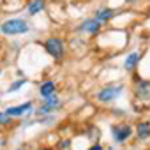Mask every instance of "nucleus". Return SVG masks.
<instances>
[{
    "mask_svg": "<svg viewBox=\"0 0 150 150\" xmlns=\"http://www.w3.org/2000/svg\"><path fill=\"white\" fill-rule=\"evenodd\" d=\"M6 35H18V34H27L30 30V25L25 21V20H20V18H13V20H7L2 27H0Z\"/></svg>",
    "mask_w": 150,
    "mask_h": 150,
    "instance_id": "obj_1",
    "label": "nucleus"
},
{
    "mask_svg": "<svg viewBox=\"0 0 150 150\" xmlns=\"http://www.w3.org/2000/svg\"><path fill=\"white\" fill-rule=\"evenodd\" d=\"M122 90H124L122 85H110V87H104L103 90L97 92V99H99L101 103L113 101V99H117V97L122 94Z\"/></svg>",
    "mask_w": 150,
    "mask_h": 150,
    "instance_id": "obj_2",
    "label": "nucleus"
},
{
    "mask_svg": "<svg viewBox=\"0 0 150 150\" xmlns=\"http://www.w3.org/2000/svg\"><path fill=\"white\" fill-rule=\"evenodd\" d=\"M44 48H46V51H48L53 58H62V55H64L62 41H60V39H57V37L48 39V41L44 42Z\"/></svg>",
    "mask_w": 150,
    "mask_h": 150,
    "instance_id": "obj_3",
    "label": "nucleus"
},
{
    "mask_svg": "<svg viewBox=\"0 0 150 150\" xmlns=\"http://www.w3.org/2000/svg\"><path fill=\"white\" fill-rule=\"evenodd\" d=\"M111 134H113V138H115V141L117 143H122V141H125L131 134H132V129H131V125H113L111 127Z\"/></svg>",
    "mask_w": 150,
    "mask_h": 150,
    "instance_id": "obj_4",
    "label": "nucleus"
},
{
    "mask_svg": "<svg viewBox=\"0 0 150 150\" xmlns=\"http://www.w3.org/2000/svg\"><path fill=\"white\" fill-rule=\"evenodd\" d=\"M57 106H60L58 97H57V96H48V97L44 99L42 106L37 110V115H48V113H50V111H53Z\"/></svg>",
    "mask_w": 150,
    "mask_h": 150,
    "instance_id": "obj_5",
    "label": "nucleus"
},
{
    "mask_svg": "<svg viewBox=\"0 0 150 150\" xmlns=\"http://www.w3.org/2000/svg\"><path fill=\"white\" fill-rule=\"evenodd\" d=\"M99 28H101V21H97L96 18H94V20H85V21L78 27V30L87 32V34H97Z\"/></svg>",
    "mask_w": 150,
    "mask_h": 150,
    "instance_id": "obj_6",
    "label": "nucleus"
},
{
    "mask_svg": "<svg viewBox=\"0 0 150 150\" xmlns=\"http://www.w3.org/2000/svg\"><path fill=\"white\" fill-rule=\"evenodd\" d=\"M30 108H32V103H25V104H21V106H11V108L6 110V115H7V117H21V115L27 113Z\"/></svg>",
    "mask_w": 150,
    "mask_h": 150,
    "instance_id": "obj_7",
    "label": "nucleus"
},
{
    "mask_svg": "<svg viewBox=\"0 0 150 150\" xmlns=\"http://www.w3.org/2000/svg\"><path fill=\"white\" fill-rule=\"evenodd\" d=\"M42 7H44V0H30L27 11H28L30 16H34V14H37L39 11H42Z\"/></svg>",
    "mask_w": 150,
    "mask_h": 150,
    "instance_id": "obj_8",
    "label": "nucleus"
},
{
    "mask_svg": "<svg viewBox=\"0 0 150 150\" xmlns=\"http://www.w3.org/2000/svg\"><path fill=\"white\" fill-rule=\"evenodd\" d=\"M139 62V55L138 53H131L127 58H125V62H124V67L127 69V71H131V69H134L136 67V64Z\"/></svg>",
    "mask_w": 150,
    "mask_h": 150,
    "instance_id": "obj_9",
    "label": "nucleus"
},
{
    "mask_svg": "<svg viewBox=\"0 0 150 150\" xmlns=\"http://www.w3.org/2000/svg\"><path fill=\"white\" fill-rule=\"evenodd\" d=\"M148 136H150V124L141 122V124L138 125V138H139V139H146Z\"/></svg>",
    "mask_w": 150,
    "mask_h": 150,
    "instance_id": "obj_10",
    "label": "nucleus"
},
{
    "mask_svg": "<svg viewBox=\"0 0 150 150\" xmlns=\"http://www.w3.org/2000/svg\"><path fill=\"white\" fill-rule=\"evenodd\" d=\"M113 14H115L113 9H101V11L96 13V20H97V21H106V20H110Z\"/></svg>",
    "mask_w": 150,
    "mask_h": 150,
    "instance_id": "obj_11",
    "label": "nucleus"
},
{
    "mask_svg": "<svg viewBox=\"0 0 150 150\" xmlns=\"http://www.w3.org/2000/svg\"><path fill=\"white\" fill-rule=\"evenodd\" d=\"M41 96L42 97H48V96H51L53 92H55V83L53 81H46L44 85H41Z\"/></svg>",
    "mask_w": 150,
    "mask_h": 150,
    "instance_id": "obj_12",
    "label": "nucleus"
},
{
    "mask_svg": "<svg viewBox=\"0 0 150 150\" xmlns=\"http://www.w3.org/2000/svg\"><path fill=\"white\" fill-rule=\"evenodd\" d=\"M23 85H25V80H20V81H14V83H13V85L9 87V90H7V92H16V90H20V88H21Z\"/></svg>",
    "mask_w": 150,
    "mask_h": 150,
    "instance_id": "obj_13",
    "label": "nucleus"
},
{
    "mask_svg": "<svg viewBox=\"0 0 150 150\" xmlns=\"http://www.w3.org/2000/svg\"><path fill=\"white\" fill-rule=\"evenodd\" d=\"M9 122V117L6 115V111H0V125H4Z\"/></svg>",
    "mask_w": 150,
    "mask_h": 150,
    "instance_id": "obj_14",
    "label": "nucleus"
},
{
    "mask_svg": "<svg viewBox=\"0 0 150 150\" xmlns=\"http://www.w3.org/2000/svg\"><path fill=\"white\" fill-rule=\"evenodd\" d=\"M88 150H103V146H101V145H92Z\"/></svg>",
    "mask_w": 150,
    "mask_h": 150,
    "instance_id": "obj_15",
    "label": "nucleus"
},
{
    "mask_svg": "<svg viewBox=\"0 0 150 150\" xmlns=\"http://www.w3.org/2000/svg\"><path fill=\"white\" fill-rule=\"evenodd\" d=\"M127 2H134V0H127Z\"/></svg>",
    "mask_w": 150,
    "mask_h": 150,
    "instance_id": "obj_16",
    "label": "nucleus"
},
{
    "mask_svg": "<svg viewBox=\"0 0 150 150\" xmlns=\"http://www.w3.org/2000/svg\"><path fill=\"white\" fill-rule=\"evenodd\" d=\"M42 150H50V148H42Z\"/></svg>",
    "mask_w": 150,
    "mask_h": 150,
    "instance_id": "obj_17",
    "label": "nucleus"
},
{
    "mask_svg": "<svg viewBox=\"0 0 150 150\" xmlns=\"http://www.w3.org/2000/svg\"><path fill=\"white\" fill-rule=\"evenodd\" d=\"M18 150H23V148H18Z\"/></svg>",
    "mask_w": 150,
    "mask_h": 150,
    "instance_id": "obj_18",
    "label": "nucleus"
}]
</instances>
